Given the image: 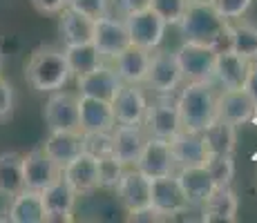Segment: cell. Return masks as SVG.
<instances>
[{"label": "cell", "mask_w": 257, "mask_h": 223, "mask_svg": "<svg viewBox=\"0 0 257 223\" xmlns=\"http://www.w3.org/2000/svg\"><path fill=\"white\" fill-rule=\"evenodd\" d=\"M184 34V41H195L210 45L215 49L228 47V25L230 21L221 18L217 9L210 5V0H190L177 23Z\"/></svg>", "instance_id": "6da1fadb"}, {"label": "cell", "mask_w": 257, "mask_h": 223, "mask_svg": "<svg viewBox=\"0 0 257 223\" xmlns=\"http://www.w3.org/2000/svg\"><path fill=\"white\" fill-rule=\"evenodd\" d=\"M70 78L72 72L67 65L65 52L61 47H54V45L36 47L25 63V81L36 92L49 94L63 89Z\"/></svg>", "instance_id": "7a4b0ae2"}, {"label": "cell", "mask_w": 257, "mask_h": 223, "mask_svg": "<svg viewBox=\"0 0 257 223\" xmlns=\"http://www.w3.org/2000/svg\"><path fill=\"white\" fill-rule=\"evenodd\" d=\"M217 110V92L210 81H188L177 98V112H179L181 130L201 132L206 125L215 121Z\"/></svg>", "instance_id": "3957f363"}, {"label": "cell", "mask_w": 257, "mask_h": 223, "mask_svg": "<svg viewBox=\"0 0 257 223\" xmlns=\"http://www.w3.org/2000/svg\"><path fill=\"white\" fill-rule=\"evenodd\" d=\"M217 52L219 49L210 47V45L184 41L181 47L175 52V58L179 63L181 74H184L186 81H212Z\"/></svg>", "instance_id": "277c9868"}, {"label": "cell", "mask_w": 257, "mask_h": 223, "mask_svg": "<svg viewBox=\"0 0 257 223\" xmlns=\"http://www.w3.org/2000/svg\"><path fill=\"white\" fill-rule=\"evenodd\" d=\"M123 23H125L127 36H130V45L143 47V49H148V52H155V49H159V45L164 43L168 25L161 21L150 7L127 14V16L123 18Z\"/></svg>", "instance_id": "5b68a950"}, {"label": "cell", "mask_w": 257, "mask_h": 223, "mask_svg": "<svg viewBox=\"0 0 257 223\" xmlns=\"http://www.w3.org/2000/svg\"><path fill=\"white\" fill-rule=\"evenodd\" d=\"M150 205L159 212L164 219L175 214H184L190 207L184 190L175 174L150 178Z\"/></svg>", "instance_id": "8992f818"}, {"label": "cell", "mask_w": 257, "mask_h": 223, "mask_svg": "<svg viewBox=\"0 0 257 223\" xmlns=\"http://www.w3.org/2000/svg\"><path fill=\"white\" fill-rule=\"evenodd\" d=\"M184 81L181 67L177 63L175 54L170 52H150V63H148V72H146V85L150 89H155L157 94H172Z\"/></svg>", "instance_id": "52a82bcc"}, {"label": "cell", "mask_w": 257, "mask_h": 223, "mask_svg": "<svg viewBox=\"0 0 257 223\" xmlns=\"http://www.w3.org/2000/svg\"><path fill=\"white\" fill-rule=\"evenodd\" d=\"M43 118L49 132L78 130V94L63 92V89L49 92V98L43 107Z\"/></svg>", "instance_id": "ba28073f"}, {"label": "cell", "mask_w": 257, "mask_h": 223, "mask_svg": "<svg viewBox=\"0 0 257 223\" xmlns=\"http://www.w3.org/2000/svg\"><path fill=\"white\" fill-rule=\"evenodd\" d=\"M92 43L94 47L101 52L103 58H114L123 49L130 45V36H127V29L123 18H114V16H103L94 21V32H92Z\"/></svg>", "instance_id": "9c48e42d"}, {"label": "cell", "mask_w": 257, "mask_h": 223, "mask_svg": "<svg viewBox=\"0 0 257 223\" xmlns=\"http://www.w3.org/2000/svg\"><path fill=\"white\" fill-rule=\"evenodd\" d=\"M63 176V167L52 161L43 147L23 154V181L29 190H45L54 181Z\"/></svg>", "instance_id": "30bf717a"}, {"label": "cell", "mask_w": 257, "mask_h": 223, "mask_svg": "<svg viewBox=\"0 0 257 223\" xmlns=\"http://www.w3.org/2000/svg\"><path fill=\"white\" fill-rule=\"evenodd\" d=\"M135 167L139 172H143L148 178L175 174V161H172L170 143H168L166 138L148 136V141H146V145H143L139 158H137Z\"/></svg>", "instance_id": "8fae6325"}, {"label": "cell", "mask_w": 257, "mask_h": 223, "mask_svg": "<svg viewBox=\"0 0 257 223\" xmlns=\"http://www.w3.org/2000/svg\"><path fill=\"white\" fill-rule=\"evenodd\" d=\"M116 196L125 212H137L150 207V178L139 172L135 165L125 167L116 185Z\"/></svg>", "instance_id": "7c38bea8"}, {"label": "cell", "mask_w": 257, "mask_h": 223, "mask_svg": "<svg viewBox=\"0 0 257 223\" xmlns=\"http://www.w3.org/2000/svg\"><path fill=\"white\" fill-rule=\"evenodd\" d=\"M112 112L118 125H143V116H146L148 98L137 85L123 83L110 101Z\"/></svg>", "instance_id": "4fadbf2b"}, {"label": "cell", "mask_w": 257, "mask_h": 223, "mask_svg": "<svg viewBox=\"0 0 257 223\" xmlns=\"http://www.w3.org/2000/svg\"><path fill=\"white\" fill-rule=\"evenodd\" d=\"M143 125L150 136L157 138H170L175 132L181 130L179 112H177V101L172 98H161V101L148 103L146 116H143Z\"/></svg>", "instance_id": "5bb4252c"}, {"label": "cell", "mask_w": 257, "mask_h": 223, "mask_svg": "<svg viewBox=\"0 0 257 223\" xmlns=\"http://www.w3.org/2000/svg\"><path fill=\"white\" fill-rule=\"evenodd\" d=\"M43 196V205H45V223L58 221V223H70L74 216V205H76L78 194L72 190L70 185L65 183V178H58L54 181L52 185H47L45 190H41Z\"/></svg>", "instance_id": "9a60e30c"}, {"label": "cell", "mask_w": 257, "mask_h": 223, "mask_svg": "<svg viewBox=\"0 0 257 223\" xmlns=\"http://www.w3.org/2000/svg\"><path fill=\"white\" fill-rule=\"evenodd\" d=\"M170 152L175 167H190V165H206L208 161V150H206L204 141H201V132H190V130H179L170 138Z\"/></svg>", "instance_id": "2e32d148"}, {"label": "cell", "mask_w": 257, "mask_h": 223, "mask_svg": "<svg viewBox=\"0 0 257 223\" xmlns=\"http://www.w3.org/2000/svg\"><path fill=\"white\" fill-rule=\"evenodd\" d=\"M116 125L114 112L107 101L78 94V130L81 132H112Z\"/></svg>", "instance_id": "e0dca14e"}, {"label": "cell", "mask_w": 257, "mask_h": 223, "mask_svg": "<svg viewBox=\"0 0 257 223\" xmlns=\"http://www.w3.org/2000/svg\"><path fill=\"white\" fill-rule=\"evenodd\" d=\"M63 178L78 196L92 194L94 190H98V161L81 152L63 167Z\"/></svg>", "instance_id": "ac0fdd59"}, {"label": "cell", "mask_w": 257, "mask_h": 223, "mask_svg": "<svg viewBox=\"0 0 257 223\" xmlns=\"http://www.w3.org/2000/svg\"><path fill=\"white\" fill-rule=\"evenodd\" d=\"M255 105L248 96H246L244 89H224L221 94H217V110L215 118L221 123H228V125H244L253 118Z\"/></svg>", "instance_id": "d6986e66"}, {"label": "cell", "mask_w": 257, "mask_h": 223, "mask_svg": "<svg viewBox=\"0 0 257 223\" xmlns=\"http://www.w3.org/2000/svg\"><path fill=\"white\" fill-rule=\"evenodd\" d=\"M148 141V132L143 125H114L112 130V156L125 167L135 165L143 145Z\"/></svg>", "instance_id": "ffe728a7"}, {"label": "cell", "mask_w": 257, "mask_h": 223, "mask_svg": "<svg viewBox=\"0 0 257 223\" xmlns=\"http://www.w3.org/2000/svg\"><path fill=\"white\" fill-rule=\"evenodd\" d=\"M121 85H123V81L118 78L116 69L107 67V65H101V67L94 69V72L76 76L78 94L92 96V98H101V101H107V103L114 98V94L118 92Z\"/></svg>", "instance_id": "44dd1931"}, {"label": "cell", "mask_w": 257, "mask_h": 223, "mask_svg": "<svg viewBox=\"0 0 257 223\" xmlns=\"http://www.w3.org/2000/svg\"><path fill=\"white\" fill-rule=\"evenodd\" d=\"M237 194L228 187H215L210 196L201 203V221L204 223H235L237 221Z\"/></svg>", "instance_id": "7402d4cb"}, {"label": "cell", "mask_w": 257, "mask_h": 223, "mask_svg": "<svg viewBox=\"0 0 257 223\" xmlns=\"http://www.w3.org/2000/svg\"><path fill=\"white\" fill-rule=\"evenodd\" d=\"M45 154L56 165L65 167L72 158H76L83 152V132L78 130H56L49 132V136L43 143Z\"/></svg>", "instance_id": "603a6c76"}, {"label": "cell", "mask_w": 257, "mask_h": 223, "mask_svg": "<svg viewBox=\"0 0 257 223\" xmlns=\"http://www.w3.org/2000/svg\"><path fill=\"white\" fill-rule=\"evenodd\" d=\"M248 65L250 63L246 58L237 56L233 49H219L215 69H212V78H217L224 89H241L246 74H248Z\"/></svg>", "instance_id": "cb8c5ba5"}, {"label": "cell", "mask_w": 257, "mask_h": 223, "mask_svg": "<svg viewBox=\"0 0 257 223\" xmlns=\"http://www.w3.org/2000/svg\"><path fill=\"white\" fill-rule=\"evenodd\" d=\"M177 181H179L181 190H184L186 199L190 205H201L215 190V183L206 170V165H190V167H179L177 172Z\"/></svg>", "instance_id": "d4e9b609"}, {"label": "cell", "mask_w": 257, "mask_h": 223, "mask_svg": "<svg viewBox=\"0 0 257 223\" xmlns=\"http://www.w3.org/2000/svg\"><path fill=\"white\" fill-rule=\"evenodd\" d=\"M114 69L123 83L130 85H141L146 81V72H148V63H150V52L137 45H127L121 54L114 58Z\"/></svg>", "instance_id": "484cf974"}, {"label": "cell", "mask_w": 257, "mask_h": 223, "mask_svg": "<svg viewBox=\"0 0 257 223\" xmlns=\"http://www.w3.org/2000/svg\"><path fill=\"white\" fill-rule=\"evenodd\" d=\"M7 219L14 223H45V205L41 192L25 187L16 196H12Z\"/></svg>", "instance_id": "4316f807"}, {"label": "cell", "mask_w": 257, "mask_h": 223, "mask_svg": "<svg viewBox=\"0 0 257 223\" xmlns=\"http://www.w3.org/2000/svg\"><path fill=\"white\" fill-rule=\"evenodd\" d=\"M94 32V21L83 14L74 12L65 7L58 14V34H61L65 45H78V43H90Z\"/></svg>", "instance_id": "83f0119b"}, {"label": "cell", "mask_w": 257, "mask_h": 223, "mask_svg": "<svg viewBox=\"0 0 257 223\" xmlns=\"http://www.w3.org/2000/svg\"><path fill=\"white\" fill-rule=\"evenodd\" d=\"M228 49L248 63L257 61V23L237 18L233 25H228Z\"/></svg>", "instance_id": "f1b7e54d"}, {"label": "cell", "mask_w": 257, "mask_h": 223, "mask_svg": "<svg viewBox=\"0 0 257 223\" xmlns=\"http://www.w3.org/2000/svg\"><path fill=\"white\" fill-rule=\"evenodd\" d=\"M201 141H204L208 154H233L237 147V127L221 121H212L201 130Z\"/></svg>", "instance_id": "f546056e"}, {"label": "cell", "mask_w": 257, "mask_h": 223, "mask_svg": "<svg viewBox=\"0 0 257 223\" xmlns=\"http://www.w3.org/2000/svg\"><path fill=\"white\" fill-rule=\"evenodd\" d=\"M25 190L23 181V154L21 152H3L0 154V196H16Z\"/></svg>", "instance_id": "4dcf8cb0"}, {"label": "cell", "mask_w": 257, "mask_h": 223, "mask_svg": "<svg viewBox=\"0 0 257 223\" xmlns=\"http://www.w3.org/2000/svg\"><path fill=\"white\" fill-rule=\"evenodd\" d=\"M67 58V65H70L72 76H83L87 72H94L96 67L103 65V56L94 43H78V45H65L63 47Z\"/></svg>", "instance_id": "1f68e13d"}, {"label": "cell", "mask_w": 257, "mask_h": 223, "mask_svg": "<svg viewBox=\"0 0 257 223\" xmlns=\"http://www.w3.org/2000/svg\"><path fill=\"white\" fill-rule=\"evenodd\" d=\"M206 170L215 183V187H228L235 178V161L233 154H212L206 161Z\"/></svg>", "instance_id": "d6a6232c"}, {"label": "cell", "mask_w": 257, "mask_h": 223, "mask_svg": "<svg viewBox=\"0 0 257 223\" xmlns=\"http://www.w3.org/2000/svg\"><path fill=\"white\" fill-rule=\"evenodd\" d=\"M123 170H125V165L116 161L114 156L98 158V187L101 190H116Z\"/></svg>", "instance_id": "836d02e7"}, {"label": "cell", "mask_w": 257, "mask_h": 223, "mask_svg": "<svg viewBox=\"0 0 257 223\" xmlns=\"http://www.w3.org/2000/svg\"><path fill=\"white\" fill-rule=\"evenodd\" d=\"M190 0H148V7L157 14L166 25H177L184 16Z\"/></svg>", "instance_id": "e575fe53"}, {"label": "cell", "mask_w": 257, "mask_h": 223, "mask_svg": "<svg viewBox=\"0 0 257 223\" xmlns=\"http://www.w3.org/2000/svg\"><path fill=\"white\" fill-rule=\"evenodd\" d=\"M83 152L96 161L112 156V132H83Z\"/></svg>", "instance_id": "d590c367"}, {"label": "cell", "mask_w": 257, "mask_h": 223, "mask_svg": "<svg viewBox=\"0 0 257 223\" xmlns=\"http://www.w3.org/2000/svg\"><path fill=\"white\" fill-rule=\"evenodd\" d=\"M210 5L217 9L221 18L237 21V18H244L248 14V9L253 7V0H210Z\"/></svg>", "instance_id": "8d00e7d4"}, {"label": "cell", "mask_w": 257, "mask_h": 223, "mask_svg": "<svg viewBox=\"0 0 257 223\" xmlns=\"http://www.w3.org/2000/svg\"><path fill=\"white\" fill-rule=\"evenodd\" d=\"M67 7L83 14V16L92 18V21L110 14V3L107 0H67Z\"/></svg>", "instance_id": "74e56055"}, {"label": "cell", "mask_w": 257, "mask_h": 223, "mask_svg": "<svg viewBox=\"0 0 257 223\" xmlns=\"http://www.w3.org/2000/svg\"><path fill=\"white\" fill-rule=\"evenodd\" d=\"M14 114V87L0 74V121H9Z\"/></svg>", "instance_id": "f35d334b"}, {"label": "cell", "mask_w": 257, "mask_h": 223, "mask_svg": "<svg viewBox=\"0 0 257 223\" xmlns=\"http://www.w3.org/2000/svg\"><path fill=\"white\" fill-rule=\"evenodd\" d=\"M29 3L38 14H45V16H58L67 7V0H29Z\"/></svg>", "instance_id": "ab89813d"}, {"label": "cell", "mask_w": 257, "mask_h": 223, "mask_svg": "<svg viewBox=\"0 0 257 223\" xmlns=\"http://www.w3.org/2000/svg\"><path fill=\"white\" fill-rule=\"evenodd\" d=\"M241 89H244L246 96L253 101V105H255V110H257V61H253L248 65V74H246Z\"/></svg>", "instance_id": "60d3db41"}, {"label": "cell", "mask_w": 257, "mask_h": 223, "mask_svg": "<svg viewBox=\"0 0 257 223\" xmlns=\"http://www.w3.org/2000/svg\"><path fill=\"white\" fill-rule=\"evenodd\" d=\"M164 216L155 210V207H143V210L137 212H127V221H135V223H152V221H161Z\"/></svg>", "instance_id": "b9f144b4"}, {"label": "cell", "mask_w": 257, "mask_h": 223, "mask_svg": "<svg viewBox=\"0 0 257 223\" xmlns=\"http://www.w3.org/2000/svg\"><path fill=\"white\" fill-rule=\"evenodd\" d=\"M116 9L121 12V16L125 18L127 14L132 12H139V9H146L148 7V0H114Z\"/></svg>", "instance_id": "7bdbcfd3"}, {"label": "cell", "mask_w": 257, "mask_h": 223, "mask_svg": "<svg viewBox=\"0 0 257 223\" xmlns=\"http://www.w3.org/2000/svg\"><path fill=\"white\" fill-rule=\"evenodd\" d=\"M0 74H3V54H0Z\"/></svg>", "instance_id": "ee69618b"}, {"label": "cell", "mask_w": 257, "mask_h": 223, "mask_svg": "<svg viewBox=\"0 0 257 223\" xmlns=\"http://www.w3.org/2000/svg\"><path fill=\"white\" fill-rule=\"evenodd\" d=\"M255 176H257V174H255Z\"/></svg>", "instance_id": "f6af8a7d"}]
</instances>
